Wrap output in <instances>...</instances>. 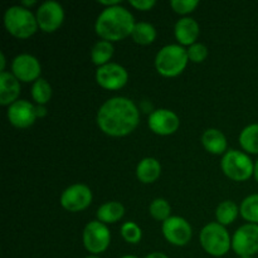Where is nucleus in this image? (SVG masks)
<instances>
[{
    "label": "nucleus",
    "mask_w": 258,
    "mask_h": 258,
    "mask_svg": "<svg viewBox=\"0 0 258 258\" xmlns=\"http://www.w3.org/2000/svg\"><path fill=\"white\" fill-rule=\"evenodd\" d=\"M140 113L131 100L112 97L106 101L97 112V125L101 131L112 138H122L133 133L139 125Z\"/></svg>",
    "instance_id": "f257e3e1"
},
{
    "label": "nucleus",
    "mask_w": 258,
    "mask_h": 258,
    "mask_svg": "<svg viewBox=\"0 0 258 258\" xmlns=\"http://www.w3.org/2000/svg\"><path fill=\"white\" fill-rule=\"evenodd\" d=\"M134 15L126 8H106L96 20V33L107 42H117L133 34L135 27Z\"/></svg>",
    "instance_id": "f03ea898"
},
{
    "label": "nucleus",
    "mask_w": 258,
    "mask_h": 258,
    "mask_svg": "<svg viewBox=\"0 0 258 258\" xmlns=\"http://www.w3.org/2000/svg\"><path fill=\"white\" fill-rule=\"evenodd\" d=\"M4 25L10 34L20 39L32 37L39 28L37 18L29 9L22 5H15L5 12Z\"/></svg>",
    "instance_id": "7ed1b4c3"
},
{
    "label": "nucleus",
    "mask_w": 258,
    "mask_h": 258,
    "mask_svg": "<svg viewBox=\"0 0 258 258\" xmlns=\"http://www.w3.org/2000/svg\"><path fill=\"white\" fill-rule=\"evenodd\" d=\"M188 52L181 45L169 44L161 48L155 58L156 71L164 77H176L188 64Z\"/></svg>",
    "instance_id": "20e7f679"
},
{
    "label": "nucleus",
    "mask_w": 258,
    "mask_h": 258,
    "mask_svg": "<svg viewBox=\"0 0 258 258\" xmlns=\"http://www.w3.org/2000/svg\"><path fill=\"white\" fill-rule=\"evenodd\" d=\"M201 244L207 253L214 257H222L228 253L232 247V241L226 227L218 222L207 224L201 232Z\"/></svg>",
    "instance_id": "39448f33"
},
{
    "label": "nucleus",
    "mask_w": 258,
    "mask_h": 258,
    "mask_svg": "<svg viewBox=\"0 0 258 258\" xmlns=\"http://www.w3.org/2000/svg\"><path fill=\"white\" fill-rule=\"evenodd\" d=\"M222 170L234 181L248 180L254 174V165L248 155L238 150H229L222 158Z\"/></svg>",
    "instance_id": "423d86ee"
},
{
    "label": "nucleus",
    "mask_w": 258,
    "mask_h": 258,
    "mask_svg": "<svg viewBox=\"0 0 258 258\" xmlns=\"http://www.w3.org/2000/svg\"><path fill=\"white\" fill-rule=\"evenodd\" d=\"M111 234L106 224L100 221H92L85 227L83 244L86 249L93 254H100L108 248Z\"/></svg>",
    "instance_id": "0eeeda50"
},
{
    "label": "nucleus",
    "mask_w": 258,
    "mask_h": 258,
    "mask_svg": "<svg viewBox=\"0 0 258 258\" xmlns=\"http://www.w3.org/2000/svg\"><path fill=\"white\" fill-rule=\"evenodd\" d=\"M232 248L239 257H252L258 252V224L239 227L232 238Z\"/></svg>",
    "instance_id": "6e6552de"
},
{
    "label": "nucleus",
    "mask_w": 258,
    "mask_h": 258,
    "mask_svg": "<svg viewBox=\"0 0 258 258\" xmlns=\"http://www.w3.org/2000/svg\"><path fill=\"white\" fill-rule=\"evenodd\" d=\"M92 202V191L85 184H73L60 196V204L68 212H81L88 208Z\"/></svg>",
    "instance_id": "1a4fd4ad"
},
{
    "label": "nucleus",
    "mask_w": 258,
    "mask_h": 258,
    "mask_svg": "<svg viewBox=\"0 0 258 258\" xmlns=\"http://www.w3.org/2000/svg\"><path fill=\"white\" fill-rule=\"evenodd\" d=\"M35 18H37L38 27L43 32L53 33L62 25L64 20V10L59 3L49 0L40 5Z\"/></svg>",
    "instance_id": "9d476101"
},
{
    "label": "nucleus",
    "mask_w": 258,
    "mask_h": 258,
    "mask_svg": "<svg viewBox=\"0 0 258 258\" xmlns=\"http://www.w3.org/2000/svg\"><path fill=\"white\" fill-rule=\"evenodd\" d=\"M127 71L117 63H107L98 67L96 72V81L105 90H121L127 83Z\"/></svg>",
    "instance_id": "9b49d317"
},
{
    "label": "nucleus",
    "mask_w": 258,
    "mask_h": 258,
    "mask_svg": "<svg viewBox=\"0 0 258 258\" xmlns=\"http://www.w3.org/2000/svg\"><path fill=\"white\" fill-rule=\"evenodd\" d=\"M163 234L174 246H185L193 236L191 226L181 217H170L163 222Z\"/></svg>",
    "instance_id": "f8f14e48"
},
{
    "label": "nucleus",
    "mask_w": 258,
    "mask_h": 258,
    "mask_svg": "<svg viewBox=\"0 0 258 258\" xmlns=\"http://www.w3.org/2000/svg\"><path fill=\"white\" fill-rule=\"evenodd\" d=\"M149 127L154 134L160 136H168L179 128L180 121L175 112L166 108H159L149 116Z\"/></svg>",
    "instance_id": "ddd939ff"
},
{
    "label": "nucleus",
    "mask_w": 258,
    "mask_h": 258,
    "mask_svg": "<svg viewBox=\"0 0 258 258\" xmlns=\"http://www.w3.org/2000/svg\"><path fill=\"white\" fill-rule=\"evenodd\" d=\"M13 75L22 82H33V81L39 80L40 72V63L34 55L30 54H20L17 55L13 60L12 64Z\"/></svg>",
    "instance_id": "4468645a"
},
{
    "label": "nucleus",
    "mask_w": 258,
    "mask_h": 258,
    "mask_svg": "<svg viewBox=\"0 0 258 258\" xmlns=\"http://www.w3.org/2000/svg\"><path fill=\"white\" fill-rule=\"evenodd\" d=\"M37 106L25 100H18L9 106L8 120L18 128H27L35 122L37 118Z\"/></svg>",
    "instance_id": "2eb2a0df"
},
{
    "label": "nucleus",
    "mask_w": 258,
    "mask_h": 258,
    "mask_svg": "<svg viewBox=\"0 0 258 258\" xmlns=\"http://www.w3.org/2000/svg\"><path fill=\"white\" fill-rule=\"evenodd\" d=\"M20 95L19 80L10 72L0 75V105L10 106L17 102Z\"/></svg>",
    "instance_id": "dca6fc26"
},
{
    "label": "nucleus",
    "mask_w": 258,
    "mask_h": 258,
    "mask_svg": "<svg viewBox=\"0 0 258 258\" xmlns=\"http://www.w3.org/2000/svg\"><path fill=\"white\" fill-rule=\"evenodd\" d=\"M199 35V24L193 18H183L175 24V37L181 45H193Z\"/></svg>",
    "instance_id": "f3484780"
},
{
    "label": "nucleus",
    "mask_w": 258,
    "mask_h": 258,
    "mask_svg": "<svg viewBox=\"0 0 258 258\" xmlns=\"http://www.w3.org/2000/svg\"><path fill=\"white\" fill-rule=\"evenodd\" d=\"M202 144L208 153L221 155L227 150V139L222 131L217 128H208L202 135Z\"/></svg>",
    "instance_id": "a211bd4d"
},
{
    "label": "nucleus",
    "mask_w": 258,
    "mask_h": 258,
    "mask_svg": "<svg viewBox=\"0 0 258 258\" xmlns=\"http://www.w3.org/2000/svg\"><path fill=\"white\" fill-rule=\"evenodd\" d=\"M161 174V165L155 158H145L136 168L138 179L144 184H151L159 179Z\"/></svg>",
    "instance_id": "6ab92c4d"
},
{
    "label": "nucleus",
    "mask_w": 258,
    "mask_h": 258,
    "mask_svg": "<svg viewBox=\"0 0 258 258\" xmlns=\"http://www.w3.org/2000/svg\"><path fill=\"white\" fill-rule=\"evenodd\" d=\"M125 214V208L118 202H107L102 204L97 211V219L105 223H116Z\"/></svg>",
    "instance_id": "aec40b11"
},
{
    "label": "nucleus",
    "mask_w": 258,
    "mask_h": 258,
    "mask_svg": "<svg viewBox=\"0 0 258 258\" xmlns=\"http://www.w3.org/2000/svg\"><path fill=\"white\" fill-rule=\"evenodd\" d=\"M113 55V45L111 42L107 40H100L93 45L92 50H91V58L92 62L98 67L107 64L108 60Z\"/></svg>",
    "instance_id": "412c9836"
},
{
    "label": "nucleus",
    "mask_w": 258,
    "mask_h": 258,
    "mask_svg": "<svg viewBox=\"0 0 258 258\" xmlns=\"http://www.w3.org/2000/svg\"><path fill=\"white\" fill-rule=\"evenodd\" d=\"M239 144L247 153L258 154V123H252L242 130Z\"/></svg>",
    "instance_id": "4be33fe9"
},
{
    "label": "nucleus",
    "mask_w": 258,
    "mask_h": 258,
    "mask_svg": "<svg viewBox=\"0 0 258 258\" xmlns=\"http://www.w3.org/2000/svg\"><path fill=\"white\" fill-rule=\"evenodd\" d=\"M131 37H133L134 42L138 43V44L148 45L155 40L156 30L154 25L149 24V23H136Z\"/></svg>",
    "instance_id": "5701e85b"
},
{
    "label": "nucleus",
    "mask_w": 258,
    "mask_h": 258,
    "mask_svg": "<svg viewBox=\"0 0 258 258\" xmlns=\"http://www.w3.org/2000/svg\"><path fill=\"white\" fill-rule=\"evenodd\" d=\"M239 213V209L237 204L232 201L222 202L216 211L217 221L222 226H228L232 222L236 221L237 216Z\"/></svg>",
    "instance_id": "b1692460"
},
{
    "label": "nucleus",
    "mask_w": 258,
    "mask_h": 258,
    "mask_svg": "<svg viewBox=\"0 0 258 258\" xmlns=\"http://www.w3.org/2000/svg\"><path fill=\"white\" fill-rule=\"evenodd\" d=\"M239 213L252 224H258V194H252L242 202Z\"/></svg>",
    "instance_id": "393cba45"
},
{
    "label": "nucleus",
    "mask_w": 258,
    "mask_h": 258,
    "mask_svg": "<svg viewBox=\"0 0 258 258\" xmlns=\"http://www.w3.org/2000/svg\"><path fill=\"white\" fill-rule=\"evenodd\" d=\"M33 100L39 106H44L52 97V87L48 83V81L39 78L33 83L32 87Z\"/></svg>",
    "instance_id": "a878e982"
},
{
    "label": "nucleus",
    "mask_w": 258,
    "mask_h": 258,
    "mask_svg": "<svg viewBox=\"0 0 258 258\" xmlns=\"http://www.w3.org/2000/svg\"><path fill=\"white\" fill-rule=\"evenodd\" d=\"M149 211H150L151 217L154 219H156V221L165 222L166 219L170 218L171 208L168 202L163 198H158L151 202Z\"/></svg>",
    "instance_id": "bb28decb"
},
{
    "label": "nucleus",
    "mask_w": 258,
    "mask_h": 258,
    "mask_svg": "<svg viewBox=\"0 0 258 258\" xmlns=\"http://www.w3.org/2000/svg\"><path fill=\"white\" fill-rule=\"evenodd\" d=\"M121 236L125 239L127 243L136 244L140 242L141 237H143V232H141L140 227L134 222H126L121 227Z\"/></svg>",
    "instance_id": "cd10ccee"
},
{
    "label": "nucleus",
    "mask_w": 258,
    "mask_h": 258,
    "mask_svg": "<svg viewBox=\"0 0 258 258\" xmlns=\"http://www.w3.org/2000/svg\"><path fill=\"white\" fill-rule=\"evenodd\" d=\"M186 52H188L189 60L194 63H202L208 55V48L202 43H194L189 47V49H186Z\"/></svg>",
    "instance_id": "c85d7f7f"
},
{
    "label": "nucleus",
    "mask_w": 258,
    "mask_h": 258,
    "mask_svg": "<svg viewBox=\"0 0 258 258\" xmlns=\"http://www.w3.org/2000/svg\"><path fill=\"white\" fill-rule=\"evenodd\" d=\"M171 8L178 14H189L199 5L198 0H171Z\"/></svg>",
    "instance_id": "c756f323"
},
{
    "label": "nucleus",
    "mask_w": 258,
    "mask_h": 258,
    "mask_svg": "<svg viewBox=\"0 0 258 258\" xmlns=\"http://www.w3.org/2000/svg\"><path fill=\"white\" fill-rule=\"evenodd\" d=\"M155 0H130L131 7H134L138 10H143V12L150 10L151 8L155 7Z\"/></svg>",
    "instance_id": "7c9ffc66"
},
{
    "label": "nucleus",
    "mask_w": 258,
    "mask_h": 258,
    "mask_svg": "<svg viewBox=\"0 0 258 258\" xmlns=\"http://www.w3.org/2000/svg\"><path fill=\"white\" fill-rule=\"evenodd\" d=\"M98 3H100L101 5H106V7H108V8L117 7V5L120 4V2H118V0H98Z\"/></svg>",
    "instance_id": "2f4dec72"
},
{
    "label": "nucleus",
    "mask_w": 258,
    "mask_h": 258,
    "mask_svg": "<svg viewBox=\"0 0 258 258\" xmlns=\"http://www.w3.org/2000/svg\"><path fill=\"white\" fill-rule=\"evenodd\" d=\"M145 258H169L166 254L161 253V252H153V253L148 254Z\"/></svg>",
    "instance_id": "473e14b6"
},
{
    "label": "nucleus",
    "mask_w": 258,
    "mask_h": 258,
    "mask_svg": "<svg viewBox=\"0 0 258 258\" xmlns=\"http://www.w3.org/2000/svg\"><path fill=\"white\" fill-rule=\"evenodd\" d=\"M45 113H47V110H45L44 106H37V116H45Z\"/></svg>",
    "instance_id": "72a5a7b5"
},
{
    "label": "nucleus",
    "mask_w": 258,
    "mask_h": 258,
    "mask_svg": "<svg viewBox=\"0 0 258 258\" xmlns=\"http://www.w3.org/2000/svg\"><path fill=\"white\" fill-rule=\"evenodd\" d=\"M5 55H4V53H2V54H0V71H2V72H5Z\"/></svg>",
    "instance_id": "f704fd0d"
},
{
    "label": "nucleus",
    "mask_w": 258,
    "mask_h": 258,
    "mask_svg": "<svg viewBox=\"0 0 258 258\" xmlns=\"http://www.w3.org/2000/svg\"><path fill=\"white\" fill-rule=\"evenodd\" d=\"M254 178H256V180L258 181V160L256 161V164H254Z\"/></svg>",
    "instance_id": "c9c22d12"
},
{
    "label": "nucleus",
    "mask_w": 258,
    "mask_h": 258,
    "mask_svg": "<svg viewBox=\"0 0 258 258\" xmlns=\"http://www.w3.org/2000/svg\"><path fill=\"white\" fill-rule=\"evenodd\" d=\"M35 0H32V2H22V7L23 5H34L35 4Z\"/></svg>",
    "instance_id": "e433bc0d"
},
{
    "label": "nucleus",
    "mask_w": 258,
    "mask_h": 258,
    "mask_svg": "<svg viewBox=\"0 0 258 258\" xmlns=\"http://www.w3.org/2000/svg\"><path fill=\"white\" fill-rule=\"evenodd\" d=\"M121 258H138V257H135V256H123V257H121Z\"/></svg>",
    "instance_id": "4c0bfd02"
},
{
    "label": "nucleus",
    "mask_w": 258,
    "mask_h": 258,
    "mask_svg": "<svg viewBox=\"0 0 258 258\" xmlns=\"http://www.w3.org/2000/svg\"><path fill=\"white\" fill-rule=\"evenodd\" d=\"M86 258H98V257H96V256H90V257H86Z\"/></svg>",
    "instance_id": "58836bf2"
},
{
    "label": "nucleus",
    "mask_w": 258,
    "mask_h": 258,
    "mask_svg": "<svg viewBox=\"0 0 258 258\" xmlns=\"http://www.w3.org/2000/svg\"><path fill=\"white\" fill-rule=\"evenodd\" d=\"M239 258H252V257H239Z\"/></svg>",
    "instance_id": "ea45409f"
}]
</instances>
